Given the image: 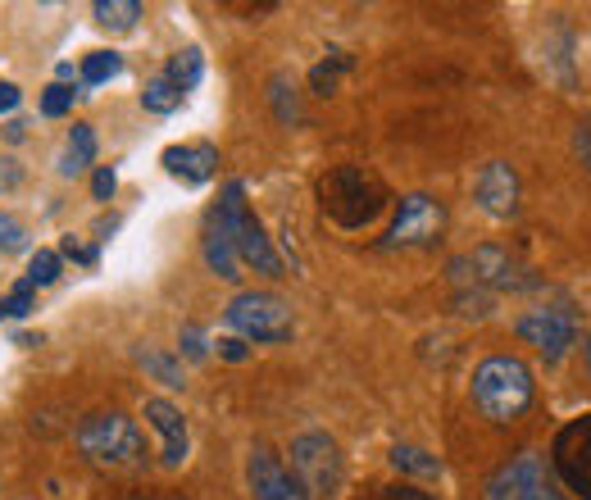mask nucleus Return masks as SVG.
I'll use <instances>...</instances> for the list:
<instances>
[{
	"label": "nucleus",
	"mask_w": 591,
	"mask_h": 500,
	"mask_svg": "<svg viewBox=\"0 0 591 500\" xmlns=\"http://www.w3.org/2000/svg\"><path fill=\"white\" fill-rule=\"evenodd\" d=\"M92 159H96V132H92V123H73V132H69V146H64V164H60V174H64V178L87 174V169H92Z\"/></svg>",
	"instance_id": "f3484780"
},
{
	"label": "nucleus",
	"mask_w": 591,
	"mask_h": 500,
	"mask_svg": "<svg viewBox=\"0 0 591 500\" xmlns=\"http://www.w3.org/2000/svg\"><path fill=\"white\" fill-rule=\"evenodd\" d=\"M391 464L405 468V474H424V478L441 474V460H433L428 451H418V447H397V451H391Z\"/></svg>",
	"instance_id": "5701e85b"
},
{
	"label": "nucleus",
	"mask_w": 591,
	"mask_h": 500,
	"mask_svg": "<svg viewBox=\"0 0 591 500\" xmlns=\"http://www.w3.org/2000/svg\"><path fill=\"white\" fill-rule=\"evenodd\" d=\"M473 197L492 218H515L519 214V174L505 159H492V164H483V174H477Z\"/></svg>",
	"instance_id": "ddd939ff"
},
{
	"label": "nucleus",
	"mask_w": 591,
	"mask_h": 500,
	"mask_svg": "<svg viewBox=\"0 0 591 500\" xmlns=\"http://www.w3.org/2000/svg\"><path fill=\"white\" fill-rule=\"evenodd\" d=\"M228 328L237 332L241 342H287L296 332V319H292V305L273 291H241L228 300L223 310Z\"/></svg>",
	"instance_id": "423d86ee"
},
{
	"label": "nucleus",
	"mask_w": 591,
	"mask_h": 500,
	"mask_svg": "<svg viewBox=\"0 0 591 500\" xmlns=\"http://www.w3.org/2000/svg\"><path fill=\"white\" fill-rule=\"evenodd\" d=\"M33 283H27V277H23V283H14V291H10V300L5 305H0V314H10V319H27V314H33Z\"/></svg>",
	"instance_id": "cd10ccee"
},
{
	"label": "nucleus",
	"mask_w": 591,
	"mask_h": 500,
	"mask_svg": "<svg viewBox=\"0 0 591 500\" xmlns=\"http://www.w3.org/2000/svg\"><path fill=\"white\" fill-rule=\"evenodd\" d=\"M587 365H591V342H587Z\"/></svg>",
	"instance_id": "58836bf2"
},
{
	"label": "nucleus",
	"mask_w": 591,
	"mask_h": 500,
	"mask_svg": "<svg viewBox=\"0 0 591 500\" xmlns=\"http://www.w3.org/2000/svg\"><path fill=\"white\" fill-rule=\"evenodd\" d=\"M164 169L174 174L187 187H205L218 169V151L210 142H196V146H168L164 151Z\"/></svg>",
	"instance_id": "2eb2a0df"
},
{
	"label": "nucleus",
	"mask_w": 591,
	"mask_h": 500,
	"mask_svg": "<svg viewBox=\"0 0 591 500\" xmlns=\"http://www.w3.org/2000/svg\"><path fill=\"white\" fill-rule=\"evenodd\" d=\"M73 87H69V82H50V87L42 92V115L46 119H60V115H69V109H73Z\"/></svg>",
	"instance_id": "bb28decb"
},
{
	"label": "nucleus",
	"mask_w": 591,
	"mask_h": 500,
	"mask_svg": "<svg viewBox=\"0 0 591 500\" xmlns=\"http://www.w3.org/2000/svg\"><path fill=\"white\" fill-rule=\"evenodd\" d=\"M319 205L323 214L332 218L336 228H369L374 218L382 214L387 205V187L374 169H364V164H342V169H332L319 178Z\"/></svg>",
	"instance_id": "f03ea898"
},
{
	"label": "nucleus",
	"mask_w": 591,
	"mask_h": 500,
	"mask_svg": "<svg viewBox=\"0 0 591 500\" xmlns=\"http://www.w3.org/2000/svg\"><path fill=\"white\" fill-rule=\"evenodd\" d=\"M446 228V210L441 201L424 197V191H414V197L401 201L397 218H391V233H387V246L397 250V246H433Z\"/></svg>",
	"instance_id": "1a4fd4ad"
},
{
	"label": "nucleus",
	"mask_w": 591,
	"mask_h": 500,
	"mask_svg": "<svg viewBox=\"0 0 591 500\" xmlns=\"http://www.w3.org/2000/svg\"><path fill=\"white\" fill-rule=\"evenodd\" d=\"M551 464L578 500H591V414L565 424L551 441Z\"/></svg>",
	"instance_id": "0eeeda50"
},
{
	"label": "nucleus",
	"mask_w": 591,
	"mask_h": 500,
	"mask_svg": "<svg viewBox=\"0 0 591 500\" xmlns=\"http://www.w3.org/2000/svg\"><path fill=\"white\" fill-rule=\"evenodd\" d=\"M450 273H456V283H473L477 291H510V287H519L523 277H519V264L505 255L500 246H477L473 255H464V260H456L450 264Z\"/></svg>",
	"instance_id": "9d476101"
},
{
	"label": "nucleus",
	"mask_w": 591,
	"mask_h": 500,
	"mask_svg": "<svg viewBox=\"0 0 591 500\" xmlns=\"http://www.w3.org/2000/svg\"><path fill=\"white\" fill-rule=\"evenodd\" d=\"M246 487L256 500H309L292 468L264 447L250 451V460H246Z\"/></svg>",
	"instance_id": "f8f14e48"
},
{
	"label": "nucleus",
	"mask_w": 591,
	"mask_h": 500,
	"mask_svg": "<svg viewBox=\"0 0 591 500\" xmlns=\"http://www.w3.org/2000/svg\"><path fill=\"white\" fill-rule=\"evenodd\" d=\"M182 350H187V359H205V355H210L205 332L196 328V323H187V328H182Z\"/></svg>",
	"instance_id": "c85d7f7f"
},
{
	"label": "nucleus",
	"mask_w": 591,
	"mask_h": 500,
	"mask_svg": "<svg viewBox=\"0 0 591 500\" xmlns=\"http://www.w3.org/2000/svg\"><path fill=\"white\" fill-rule=\"evenodd\" d=\"M142 414L151 419V428L159 432V460H164V468H182V460H187V451H191V437H187L182 409H178L174 401L151 396Z\"/></svg>",
	"instance_id": "4468645a"
},
{
	"label": "nucleus",
	"mask_w": 591,
	"mask_h": 500,
	"mask_svg": "<svg viewBox=\"0 0 591 500\" xmlns=\"http://www.w3.org/2000/svg\"><path fill=\"white\" fill-rule=\"evenodd\" d=\"M201 250H205V264H210V273H218L223 277V283H237V250H233V237L228 233H223V224H218V218L210 214V224H205V241H201Z\"/></svg>",
	"instance_id": "dca6fc26"
},
{
	"label": "nucleus",
	"mask_w": 591,
	"mask_h": 500,
	"mask_svg": "<svg viewBox=\"0 0 591 500\" xmlns=\"http://www.w3.org/2000/svg\"><path fill=\"white\" fill-rule=\"evenodd\" d=\"M218 355H223V359H233V365H241V359L250 355V346H246L241 337H218Z\"/></svg>",
	"instance_id": "72a5a7b5"
},
{
	"label": "nucleus",
	"mask_w": 591,
	"mask_h": 500,
	"mask_svg": "<svg viewBox=\"0 0 591 500\" xmlns=\"http://www.w3.org/2000/svg\"><path fill=\"white\" fill-rule=\"evenodd\" d=\"M23 128H27L23 119H10V128H5V136H10V142H23Z\"/></svg>",
	"instance_id": "4c0bfd02"
},
{
	"label": "nucleus",
	"mask_w": 591,
	"mask_h": 500,
	"mask_svg": "<svg viewBox=\"0 0 591 500\" xmlns=\"http://www.w3.org/2000/svg\"><path fill=\"white\" fill-rule=\"evenodd\" d=\"M92 14L105 33H132L137 19H142V5H137V0H96Z\"/></svg>",
	"instance_id": "a211bd4d"
},
{
	"label": "nucleus",
	"mask_w": 591,
	"mask_h": 500,
	"mask_svg": "<svg viewBox=\"0 0 591 500\" xmlns=\"http://www.w3.org/2000/svg\"><path fill=\"white\" fill-rule=\"evenodd\" d=\"M178 105H182V92H178L164 73H155V78L146 82V92H142V109H151V115H174Z\"/></svg>",
	"instance_id": "aec40b11"
},
{
	"label": "nucleus",
	"mask_w": 591,
	"mask_h": 500,
	"mask_svg": "<svg viewBox=\"0 0 591 500\" xmlns=\"http://www.w3.org/2000/svg\"><path fill=\"white\" fill-rule=\"evenodd\" d=\"M27 246V233L14 224V218L0 214V250H23Z\"/></svg>",
	"instance_id": "c756f323"
},
{
	"label": "nucleus",
	"mask_w": 591,
	"mask_h": 500,
	"mask_svg": "<svg viewBox=\"0 0 591 500\" xmlns=\"http://www.w3.org/2000/svg\"><path fill=\"white\" fill-rule=\"evenodd\" d=\"M78 451L92 468H105V474H137V468H146V437L119 409H101L92 419H82Z\"/></svg>",
	"instance_id": "f257e3e1"
},
{
	"label": "nucleus",
	"mask_w": 591,
	"mask_h": 500,
	"mask_svg": "<svg viewBox=\"0 0 591 500\" xmlns=\"http://www.w3.org/2000/svg\"><path fill=\"white\" fill-rule=\"evenodd\" d=\"M19 100H23V92L14 87V82H0V115H14Z\"/></svg>",
	"instance_id": "f704fd0d"
},
{
	"label": "nucleus",
	"mask_w": 591,
	"mask_h": 500,
	"mask_svg": "<svg viewBox=\"0 0 591 500\" xmlns=\"http://www.w3.org/2000/svg\"><path fill=\"white\" fill-rule=\"evenodd\" d=\"M64 255H69V260H78V264H96V250H92V246H82L78 237H64L60 260H64Z\"/></svg>",
	"instance_id": "2f4dec72"
},
{
	"label": "nucleus",
	"mask_w": 591,
	"mask_h": 500,
	"mask_svg": "<svg viewBox=\"0 0 591 500\" xmlns=\"http://www.w3.org/2000/svg\"><path fill=\"white\" fill-rule=\"evenodd\" d=\"M269 87H273V92H269V96H273V115L283 119V123H300V100H296L292 78H287V73H277Z\"/></svg>",
	"instance_id": "4be33fe9"
},
{
	"label": "nucleus",
	"mask_w": 591,
	"mask_h": 500,
	"mask_svg": "<svg viewBox=\"0 0 591 500\" xmlns=\"http://www.w3.org/2000/svg\"><path fill=\"white\" fill-rule=\"evenodd\" d=\"M201 73H205V60H201V50H196V46L178 50L174 60H168V69H164V78L174 82V87H178L182 96H187V92L196 87V82H201Z\"/></svg>",
	"instance_id": "6ab92c4d"
},
{
	"label": "nucleus",
	"mask_w": 591,
	"mask_h": 500,
	"mask_svg": "<svg viewBox=\"0 0 591 500\" xmlns=\"http://www.w3.org/2000/svg\"><path fill=\"white\" fill-rule=\"evenodd\" d=\"M60 269H64L60 250H37L33 264H27V283H33V287H50L55 277H60Z\"/></svg>",
	"instance_id": "a878e982"
},
{
	"label": "nucleus",
	"mask_w": 591,
	"mask_h": 500,
	"mask_svg": "<svg viewBox=\"0 0 591 500\" xmlns=\"http://www.w3.org/2000/svg\"><path fill=\"white\" fill-rule=\"evenodd\" d=\"M119 73H123V55H115V50H92L87 60H82V82H87V87H101V82L119 78Z\"/></svg>",
	"instance_id": "412c9836"
},
{
	"label": "nucleus",
	"mask_w": 591,
	"mask_h": 500,
	"mask_svg": "<svg viewBox=\"0 0 591 500\" xmlns=\"http://www.w3.org/2000/svg\"><path fill=\"white\" fill-rule=\"evenodd\" d=\"M137 359H142V365H146L164 386H182V369H178V359L159 355L155 346H142V350H137Z\"/></svg>",
	"instance_id": "393cba45"
},
{
	"label": "nucleus",
	"mask_w": 591,
	"mask_h": 500,
	"mask_svg": "<svg viewBox=\"0 0 591 500\" xmlns=\"http://www.w3.org/2000/svg\"><path fill=\"white\" fill-rule=\"evenodd\" d=\"M19 182H23V169H19V159L0 155V191H14Z\"/></svg>",
	"instance_id": "473e14b6"
},
{
	"label": "nucleus",
	"mask_w": 591,
	"mask_h": 500,
	"mask_svg": "<svg viewBox=\"0 0 591 500\" xmlns=\"http://www.w3.org/2000/svg\"><path fill=\"white\" fill-rule=\"evenodd\" d=\"M519 337L528 346H537L546 365H555V359H565L569 346L578 342V323L569 310H532L519 319Z\"/></svg>",
	"instance_id": "9b49d317"
},
{
	"label": "nucleus",
	"mask_w": 591,
	"mask_h": 500,
	"mask_svg": "<svg viewBox=\"0 0 591 500\" xmlns=\"http://www.w3.org/2000/svg\"><path fill=\"white\" fill-rule=\"evenodd\" d=\"M487 500H569V496L546 478V468H542L537 455L523 451V455H515V460H505L496 474H492Z\"/></svg>",
	"instance_id": "6e6552de"
},
{
	"label": "nucleus",
	"mask_w": 591,
	"mask_h": 500,
	"mask_svg": "<svg viewBox=\"0 0 591 500\" xmlns=\"http://www.w3.org/2000/svg\"><path fill=\"white\" fill-rule=\"evenodd\" d=\"M574 146H578V155H582V164H587V174H591V128H578Z\"/></svg>",
	"instance_id": "e433bc0d"
},
{
	"label": "nucleus",
	"mask_w": 591,
	"mask_h": 500,
	"mask_svg": "<svg viewBox=\"0 0 591 500\" xmlns=\"http://www.w3.org/2000/svg\"><path fill=\"white\" fill-rule=\"evenodd\" d=\"M532 392H537V382H532V369L519 355H492L473 369V405L483 409L492 424L523 419L532 405Z\"/></svg>",
	"instance_id": "7ed1b4c3"
},
{
	"label": "nucleus",
	"mask_w": 591,
	"mask_h": 500,
	"mask_svg": "<svg viewBox=\"0 0 591 500\" xmlns=\"http://www.w3.org/2000/svg\"><path fill=\"white\" fill-rule=\"evenodd\" d=\"M346 69H351V55H346V50H332V60H323L315 73H309V82H315V92H319V96H332L336 78H342Z\"/></svg>",
	"instance_id": "b1692460"
},
{
	"label": "nucleus",
	"mask_w": 591,
	"mask_h": 500,
	"mask_svg": "<svg viewBox=\"0 0 591 500\" xmlns=\"http://www.w3.org/2000/svg\"><path fill=\"white\" fill-rule=\"evenodd\" d=\"M115 187H119L115 169H96V174H92V197H96V201H109V197H115Z\"/></svg>",
	"instance_id": "7c9ffc66"
},
{
	"label": "nucleus",
	"mask_w": 591,
	"mask_h": 500,
	"mask_svg": "<svg viewBox=\"0 0 591 500\" xmlns=\"http://www.w3.org/2000/svg\"><path fill=\"white\" fill-rule=\"evenodd\" d=\"M378 500H433V496H428V491H418V487H405V483H401V487H387Z\"/></svg>",
	"instance_id": "c9c22d12"
},
{
	"label": "nucleus",
	"mask_w": 591,
	"mask_h": 500,
	"mask_svg": "<svg viewBox=\"0 0 591 500\" xmlns=\"http://www.w3.org/2000/svg\"><path fill=\"white\" fill-rule=\"evenodd\" d=\"M292 474L309 500H332L346 483L342 447H336L328 432H300L292 441Z\"/></svg>",
	"instance_id": "39448f33"
},
{
	"label": "nucleus",
	"mask_w": 591,
	"mask_h": 500,
	"mask_svg": "<svg viewBox=\"0 0 591 500\" xmlns=\"http://www.w3.org/2000/svg\"><path fill=\"white\" fill-rule=\"evenodd\" d=\"M214 218L223 224V233L233 237V250H237L241 264H250V269L264 273V277H283V260H277V250H273L264 224L246 205V182H228V187H223V197L214 205Z\"/></svg>",
	"instance_id": "20e7f679"
}]
</instances>
